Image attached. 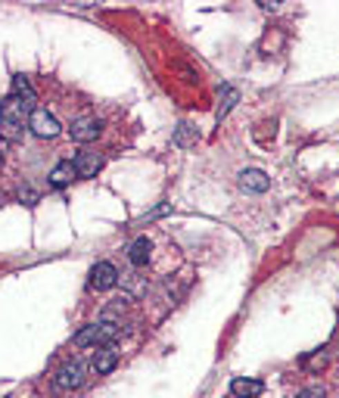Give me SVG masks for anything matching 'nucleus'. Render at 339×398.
Masks as SVG:
<instances>
[{
    "instance_id": "f257e3e1",
    "label": "nucleus",
    "mask_w": 339,
    "mask_h": 398,
    "mask_svg": "<svg viewBox=\"0 0 339 398\" xmlns=\"http://www.w3.org/2000/svg\"><path fill=\"white\" fill-rule=\"evenodd\" d=\"M28 106L19 103L16 97H7L0 103V137L3 140H19L28 128V115H26Z\"/></svg>"
},
{
    "instance_id": "f03ea898",
    "label": "nucleus",
    "mask_w": 339,
    "mask_h": 398,
    "mask_svg": "<svg viewBox=\"0 0 339 398\" xmlns=\"http://www.w3.org/2000/svg\"><path fill=\"white\" fill-rule=\"evenodd\" d=\"M84 379H88V364L81 358H72L57 370L53 386H57V392H72V389H81Z\"/></svg>"
},
{
    "instance_id": "7ed1b4c3",
    "label": "nucleus",
    "mask_w": 339,
    "mask_h": 398,
    "mask_svg": "<svg viewBox=\"0 0 339 398\" xmlns=\"http://www.w3.org/2000/svg\"><path fill=\"white\" fill-rule=\"evenodd\" d=\"M28 128H32L35 137H41V140H53V137L59 134V122L57 115H50L47 109H32V115H28Z\"/></svg>"
},
{
    "instance_id": "20e7f679",
    "label": "nucleus",
    "mask_w": 339,
    "mask_h": 398,
    "mask_svg": "<svg viewBox=\"0 0 339 398\" xmlns=\"http://www.w3.org/2000/svg\"><path fill=\"white\" fill-rule=\"evenodd\" d=\"M69 134H72L75 143H90V140H97V137L103 134V122L94 118V115H78L75 122L69 124Z\"/></svg>"
},
{
    "instance_id": "39448f33",
    "label": "nucleus",
    "mask_w": 339,
    "mask_h": 398,
    "mask_svg": "<svg viewBox=\"0 0 339 398\" xmlns=\"http://www.w3.org/2000/svg\"><path fill=\"white\" fill-rule=\"evenodd\" d=\"M119 267L113 265V261H97L94 267H90V290H113L115 283H119Z\"/></svg>"
},
{
    "instance_id": "423d86ee",
    "label": "nucleus",
    "mask_w": 339,
    "mask_h": 398,
    "mask_svg": "<svg viewBox=\"0 0 339 398\" xmlns=\"http://www.w3.org/2000/svg\"><path fill=\"white\" fill-rule=\"evenodd\" d=\"M75 174L78 178H97V171L103 168V155L100 153H90V149H84V153L75 155Z\"/></svg>"
},
{
    "instance_id": "0eeeda50",
    "label": "nucleus",
    "mask_w": 339,
    "mask_h": 398,
    "mask_svg": "<svg viewBox=\"0 0 339 398\" xmlns=\"http://www.w3.org/2000/svg\"><path fill=\"white\" fill-rule=\"evenodd\" d=\"M115 364H119V348H115L113 342H109V345H97V352H94V370L103 377V373H109Z\"/></svg>"
},
{
    "instance_id": "6e6552de",
    "label": "nucleus",
    "mask_w": 339,
    "mask_h": 398,
    "mask_svg": "<svg viewBox=\"0 0 339 398\" xmlns=\"http://www.w3.org/2000/svg\"><path fill=\"white\" fill-rule=\"evenodd\" d=\"M240 187L252 193H264L271 187V178L264 171H258V168H246V171H240Z\"/></svg>"
},
{
    "instance_id": "1a4fd4ad",
    "label": "nucleus",
    "mask_w": 339,
    "mask_h": 398,
    "mask_svg": "<svg viewBox=\"0 0 339 398\" xmlns=\"http://www.w3.org/2000/svg\"><path fill=\"white\" fill-rule=\"evenodd\" d=\"M231 392L237 398H258L264 392V383L262 379H249V377H237L231 383Z\"/></svg>"
},
{
    "instance_id": "9d476101",
    "label": "nucleus",
    "mask_w": 339,
    "mask_h": 398,
    "mask_svg": "<svg viewBox=\"0 0 339 398\" xmlns=\"http://www.w3.org/2000/svg\"><path fill=\"white\" fill-rule=\"evenodd\" d=\"M150 252H153V243L146 240V236H137V240L128 246V261H131L134 267H144L146 261H150Z\"/></svg>"
},
{
    "instance_id": "9b49d317",
    "label": "nucleus",
    "mask_w": 339,
    "mask_h": 398,
    "mask_svg": "<svg viewBox=\"0 0 339 398\" xmlns=\"http://www.w3.org/2000/svg\"><path fill=\"white\" fill-rule=\"evenodd\" d=\"M78 174H75V165H72L69 159H63V162H57L53 165V171H50V187H57V190H63L66 184H72Z\"/></svg>"
},
{
    "instance_id": "f8f14e48",
    "label": "nucleus",
    "mask_w": 339,
    "mask_h": 398,
    "mask_svg": "<svg viewBox=\"0 0 339 398\" xmlns=\"http://www.w3.org/2000/svg\"><path fill=\"white\" fill-rule=\"evenodd\" d=\"M13 97L19 100V103H26V106L35 103V87L28 84L26 75H13Z\"/></svg>"
},
{
    "instance_id": "ddd939ff",
    "label": "nucleus",
    "mask_w": 339,
    "mask_h": 398,
    "mask_svg": "<svg viewBox=\"0 0 339 398\" xmlns=\"http://www.w3.org/2000/svg\"><path fill=\"white\" fill-rule=\"evenodd\" d=\"M196 140H200V134H196V128H193V124H187V122H181V124H177V131H175V146L187 149V146H193Z\"/></svg>"
},
{
    "instance_id": "4468645a",
    "label": "nucleus",
    "mask_w": 339,
    "mask_h": 398,
    "mask_svg": "<svg viewBox=\"0 0 339 398\" xmlns=\"http://www.w3.org/2000/svg\"><path fill=\"white\" fill-rule=\"evenodd\" d=\"M221 93H224V97H221V106H218V122H221V118H227V112H231L233 106H237V100H240V93H237V87H233V84H224V87H221Z\"/></svg>"
},
{
    "instance_id": "2eb2a0df",
    "label": "nucleus",
    "mask_w": 339,
    "mask_h": 398,
    "mask_svg": "<svg viewBox=\"0 0 339 398\" xmlns=\"http://www.w3.org/2000/svg\"><path fill=\"white\" fill-rule=\"evenodd\" d=\"M296 398H327V392L320 389V386H308V389H302Z\"/></svg>"
},
{
    "instance_id": "dca6fc26",
    "label": "nucleus",
    "mask_w": 339,
    "mask_h": 398,
    "mask_svg": "<svg viewBox=\"0 0 339 398\" xmlns=\"http://www.w3.org/2000/svg\"><path fill=\"white\" fill-rule=\"evenodd\" d=\"M324 364H327V354H314L311 361H305V367H308V370H320V367H324Z\"/></svg>"
},
{
    "instance_id": "f3484780",
    "label": "nucleus",
    "mask_w": 339,
    "mask_h": 398,
    "mask_svg": "<svg viewBox=\"0 0 339 398\" xmlns=\"http://www.w3.org/2000/svg\"><path fill=\"white\" fill-rule=\"evenodd\" d=\"M19 199H26L28 205H35V202H38V193H35L32 187H22V190H19Z\"/></svg>"
},
{
    "instance_id": "a211bd4d",
    "label": "nucleus",
    "mask_w": 339,
    "mask_h": 398,
    "mask_svg": "<svg viewBox=\"0 0 339 398\" xmlns=\"http://www.w3.org/2000/svg\"><path fill=\"white\" fill-rule=\"evenodd\" d=\"M277 6H280L277 0H262V10H277Z\"/></svg>"
},
{
    "instance_id": "6ab92c4d",
    "label": "nucleus",
    "mask_w": 339,
    "mask_h": 398,
    "mask_svg": "<svg viewBox=\"0 0 339 398\" xmlns=\"http://www.w3.org/2000/svg\"><path fill=\"white\" fill-rule=\"evenodd\" d=\"M0 155H3V153H0ZM0 168H3V159H0Z\"/></svg>"
}]
</instances>
